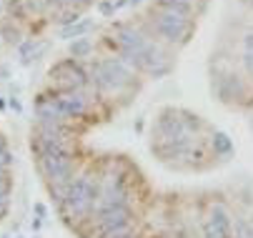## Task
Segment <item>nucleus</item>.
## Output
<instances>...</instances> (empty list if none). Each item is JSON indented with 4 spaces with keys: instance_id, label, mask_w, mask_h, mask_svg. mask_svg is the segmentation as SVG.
Segmentation results:
<instances>
[{
    "instance_id": "f257e3e1",
    "label": "nucleus",
    "mask_w": 253,
    "mask_h": 238,
    "mask_svg": "<svg viewBox=\"0 0 253 238\" xmlns=\"http://www.w3.org/2000/svg\"><path fill=\"white\" fill-rule=\"evenodd\" d=\"M88 80L103 93H121L123 88L133 85L135 76H133V68L121 58H105L90 65Z\"/></svg>"
},
{
    "instance_id": "f03ea898",
    "label": "nucleus",
    "mask_w": 253,
    "mask_h": 238,
    "mask_svg": "<svg viewBox=\"0 0 253 238\" xmlns=\"http://www.w3.org/2000/svg\"><path fill=\"white\" fill-rule=\"evenodd\" d=\"M98 193H100V183H95V178L90 176H76L68 186V193L63 198V211L76 218L83 221L95 211V203H98Z\"/></svg>"
},
{
    "instance_id": "7ed1b4c3",
    "label": "nucleus",
    "mask_w": 253,
    "mask_h": 238,
    "mask_svg": "<svg viewBox=\"0 0 253 238\" xmlns=\"http://www.w3.org/2000/svg\"><path fill=\"white\" fill-rule=\"evenodd\" d=\"M153 23V30L168 43H183L188 40V36L193 33V23L191 18H183V15H175V13H168V10H161L151 18Z\"/></svg>"
},
{
    "instance_id": "20e7f679",
    "label": "nucleus",
    "mask_w": 253,
    "mask_h": 238,
    "mask_svg": "<svg viewBox=\"0 0 253 238\" xmlns=\"http://www.w3.org/2000/svg\"><path fill=\"white\" fill-rule=\"evenodd\" d=\"M50 78H53L58 90H85L90 85L88 71L78 60H63V63H58L50 71Z\"/></svg>"
},
{
    "instance_id": "39448f33",
    "label": "nucleus",
    "mask_w": 253,
    "mask_h": 238,
    "mask_svg": "<svg viewBox=\"0 0 253 238\" xmlns=\"http://www.w3.org/2000/svg\"><path fill=\"white\" fill-rule=\"evenodd\" d=\"M55 100H58V106H60V111L68 120L85 116L88 108H90V98L83 90H58Z\"/></svg>"
},
{
    "instance_id": "423d86ee",
    "label": "nucleus",
    "mask_w": 253,
    "mask_h": 238,
    "mask_svg": "<svg viewBox=\"0 0 253 238\" xmlns=\"http://www.w3.org/2000/svg\"><path fill=\"white\" fill-rule=\"evenodd\" d=\"M206 238H231V218L223 208H213L206 226Z\"/></svg>"
},
{
    "instance_id": "0eeeda50",
    "label": "nucleus",
    "mask_w": 253,
    "mask_h": 238,
    "mask_svg": "<svg viewBox=\"0 0 253 238\" xmlns=\"http://www.w3.org/2000/svg\"><path fill=\"white\" fill-rule=\"evenodd\" d=\"M158 8L161 10H168V13H175V15H183V18H191L193 15L191 0H158Z\"/></svg>"
},
{
    "instance_id": "6e6552de",
    "label": "nucleus",
    "mask_w": 253,
    "mask_h": 238,
    "mask_svg": "<svg viewBox=\"0 0 253 238\" xmlns=\"http://www.w3.org/2000/svg\"><path fill=\"white\" fill-rule=\"evenodd\" d=\"M0 36H3L8 43H18L20 40V33L13 25V20H0Z\"/></svg>"
},
{
    "instance_id": "1a4fd4ad",
    "label": "nucleus",
    "mask_w": 253,
    "mask_h": 238,
    "mask_svg": "<svg viewBox=\"0 0 253 238\" xmlns=\"http://www.w3.org/2000/svg\"><path fill=\"white\" fill-rule=\"evenodd\" d=\"M213 148H215V153H231L233 143H231V138L226 133H215L213 135Z\"/></svg>"
},
{
    "instance_id": "9d476101",
    "label": "nucleus",
    "mask_w": 253,
    "mask_h": 238,
    "mask_svg": "<svg viewBox=\"0 0 253 238\" xmlns=\"http://www.w3.org/2000/svg\"><path fill=\"white\" fill-rule=\"evenodd\" d=\"M90 48H93V43H90L88 38L76 40V43H73V55H76V58H83V55H88V53H90Z\"/></svg>"
},
{
    "instance_id": "9b49d317",
    "label": "nucleus",
    "mask_w": 253,
    "mask_h": 238,
    "mask_svg": "<svg viewBox=\"0 0 253 238\" xmlns=\"http://www.w3.org/2000/svg\"><path fill=\"white\" fill-rule=\"evenodd\" d=\"M236 238H253V228L246 221H236Z\"/></svg>"
},
{
    "instance_id": "f8f14e48",
    "label": "nucleus",
    "mask_w": 253,
    "mask_h": 238,
    "mask_svg": "<svg viewBox=\"0 0 253 238\" xmlns=\"http://www.w3.org/2000/svg\"><path fill=\"white\" fill-rule=\"evenodd\" d=\"M8 211V183H0V218Z\"/></svg>"
},
{
    "instance_id": "ddd939ff",
    "label": "nucleus",
    "mask_w": 253,
    "mask_h": 238,
    "mask_svg": "<svg viewBox=\"0 0 253 238\" xmlns=\"http://www.w3.org/2000/svg\"><path fill=\"white\" fill-rule=\"evenodd\" d=\"M243 63H246V68H248V73H253V50H246Z\"/></svg>"
},
{
    "instance_id": "4468645a",
    "label": "nucleus",
    "mask_w": 253,
    "mask_h": 238,
    "mask_svg": "<svg viewBox=\"0 0 253 238\" xmlns=\"http://www.w3.org/2000/svg\"><path fill=\"white\" fill-rule=\"evenodd\" d=\"M246 50H253V30L246 36Z\"/></svg>"
},
{
    "instance_id": "2eb2a0df",
    "label": "nucleus",
    "mask_w": 253,
    "mask_h": 238,
    "mask_svg": "<svg viewBox=\"0 0 253 238\" xmlns=\"http://www.w3.org/2000/svg\"><path fill=\"white\" fill-rule=\"evenodd\" d=\"M5 178H8V168H0V183H5Z\"/></svg>"
},
{
    "instance_id": "dca6fc26",
    "label": "nucleus",
    "mask_w": 253,
    "mask_h": 238,
    "mask_svg": "<svg viewBox=\"0 0 253 238\" xmlns=\"http://www.w3.org/2000/svg\"><path fill=\"white\" fill-rule=\"evenodd\" d=\"M3 10H5V8H3V0H0V20H3Z\"/></svg>"
},
{
    "instance_id": "f3484780",
    "label": "nucleus",
    "mask_w": 253,
    "mask_h": 238,
    "mask_svg": "<svg viewBox=\"0 0 253 238\" xmlns=\"http://www.w3.org/2000/svg\"><path fill=\"white\" fill-rule=\"evenodd\" d=\"M126 238H133V236H126Z\"/></svg>"
},
{
    "instance_id": "a211bd4d",
    "label": "nucleus",
    "mask_w": 253,
    "mask_h": 238,
    "mask_svg": "<svg viewBox=\"0 0 253 238\" xmlns=\"http://www.w3.org/2000/svg\"><path fill=\"white\" fill-rule=\"evenodd\" d=\"M251 3H253V0H251Z\"/></svg>"
}]
</instances>
